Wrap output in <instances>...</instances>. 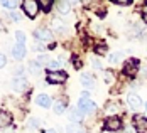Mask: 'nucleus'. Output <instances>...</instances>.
Wrapping results in <instances>:
<instances>
[{
  "label": "nucleus",
  "mask_w": 147,
  "mask_h": 133,
  "mask_svg": "<svg viewBox=\"0 0 147 133\" xmlns=\"http://www.w3.org/2000/svg\"><path fill=\"white\" fill-rule=\"evenodd\" d=\"M58 10L61 14H69L71 12V3L69 2H58Z\"/></svg>",
  "instance_id": "obj_14"
},
{
  "label": "nucleus",
  "mask_w": 147,
  "mask_h": 133,
  "mask_svg": "<svg viewBox=\"0 0 147 133\" xmlns=\"http://www.w3.org/2000/svg\"><path fill=\"white\" fill-rule=\"evenodd\" d=\"M134 125L137 133H147V118L142 115H135L134 116Z\"/></svg>",
  "instance_id": "obj_4"
},
{
  "label": "nucleus",
  "mask_w": 147,
  "mask_h": 133,
  "mask_svg": "<svg viewBox=\"0 0 147 133\" xmlns=\"http://www.w3.org/2000/svg\"><path fill=\"white\" fill-rule=\"evenodd\" d=\"M74 68H76V69H80V68H81V61L78 59V57H74Z\"/></svg>",
  "instance_id": "obj_29"
},
{
  "label": "nucleus",
  "mask_w": 147,
  "mask_h": 133,
  "mask_svg": "<svg viewBox=\"0 0 147 133\" xmlns=\"http://www.w3.org/2000/svg\"><path fill=\"white\" fill-rule=\"evenodd\" d=\"M146 111H147V106H146Z\"/></svg>",
  "instance_id": "obj_34"
},
{
  "label": "nucleus",
  "mask_w": 147,
  "mask_h": 133,
  "mask_svg": "<svg viewBox=\"0 0 147 133\" xmlns=\"http://www.w3.org/2000/svg\"><path fill=\"white\" fill-rule=\"evenodd\" d=\"M47 133H54V132H53V130H49V132H47Z\"/></svg>",
  "instance_id": "obj_33"
},
{
  "label": "nucleus",
  "mask_w": 147,
  "mask_h": 133,
  "mask_svg": "<svg viewBox=\"0 0 147 133\" xmlns=\"http://www.w3.org/2000/svg\"><path fill=\"white\" fill-rule=\"evenodd\" d=\"M12 56H14L15 59H24V56H26V45L15 44L12 47Z\"/></svg>",
  "instance_id": "obj_9"
},
{
  "label": "nucleus",
  "mask_w": 147,
  "mask_h": 133,
  "mask_svg": "<svg viewBox=\"0 0 147 133\" xmlns=\"http://www.w3.org/2000/svg\"><path fill=\"white\" fill-rule=\"evenodd\" d=\"M10 19H14V22H19V20H20V15L17 14V12H12V14H10Z\"/></svg>",
  "instance_id": "obj_26"
},
{
  "label": "nucleus",
  "mask_w": 147,
  "mask_h": 133,
  "mask_svg": "<svg viewBox=\"0 0 147 133\" xmlns=\"http://www.w3.org/2000/svg\"><path fill=\"white\" fill-rule=\"evenodd\" d=\"M36 103L39 106H42V108H49L51 106V98L47 94H37L36 96Z\"/></svg>",
  "instance_id": "obj_10"
},
{
  "label": "nucleus",
  "mask_w": 147,
  "mask_h": 133,
  "mask_svg": "<svg viewBox=\"0 0 147 133\" xmlns=\"http://www.w3.org/2000/svg\"><path fill=\"white\" fill-rule=\"evenodd\" d=\"M30 125H32V126H39V125H41V120H36V118H32L29 121Z\"/></svg>",
  "instance_id": "obj_28"
},
{
  "label": "nucleus",
  "mask_w": 147,
  "mask_h": 133,
  "mask_svg": "<svg viewBox=\"0 0 147 133\" xmlns=\"http://www.w3.org/2000/svg\"><path fill=\"white\" fill-rule=\"evenodd\" d=\"M144 22H146V24H147V7H146V9H144Z\"/></svg>",
  "instance_id": "obj_32"
},
{
  "label": "nucleus",
  "mask_w": 147,
  "mask_h": 133,
  "mask_svg": "<svg viewBox=\"0 0 147 133\" xmlns=\"http://www.w3.org/2000/svg\"><path fill=\"white\" fill-rule=\"evenodd\" d=\"M53 110H54V113H56V115H63V113L66 111V101H61V100L54 101Z\"/></svg>",
  "instance_id": "obj_13"
},
{
  "label": "nucleus",
  "mask_w": 147,
  "mask_h": 133,
  "mask_svg": "<svg viewBox=\"0 0 147 133\" xmlns=\"http://www.w3.org/2000/svg\"><path fill=\"white\" fill-rule=\"evenodd\" d=\"M12 88L15 91H19V93H22V91H26L27 89V79L26 78H20V76H17L12 79Z\"/></svg>",
  "instance_id": "obj_6"
},
{
  "label": "nucleus",
  "mask_w": 147,
  "mask_h": 133,
  "mask_svg": "<svg viewBox=\"0 0 147 133\" xmlns=\"http://www.w3.org/2000/svg\"><path fill=\"white\" fill-rule=\"evenodd\" d=\"M127 101H129V106L134 108V110H137V108H140V106H142V100H140L137 94H129Z\"/></svg>",
  "instance_id": "obj_11"
},
{
  "label": "nucleus",
  "mask_w": 147,
  "mask_h": 133,
  "mask_svg": "<svg viewBox=\"0 0 147 133\" xmlns=\"http://www.w3.org/2000/svg\"><path fill=\"white\" fill-rule=\"evenodd\" d=\"M81 84H83L85 88H91V86H93V78H91L88 73H83L81 74Z\"/></svg>",
  "instance_id": "obj_15"
},
{
  "label": "nucleus",
  "mask_w": 147,
  "mask_h": 133,
  "mask_svg": "<svg viewBox=\"0 0 147 133\" xmlns=\"http://www.w3.org/2000/svg\"><path fill=\"white\" fill-rule=\"evenodd\" d=\"M139 68V59H129L127 61V64H125V68H123V71H125V74H130L132 76L134 73H135V69Z\"/></svg>",
  "instance_id": "obj_8"
},
{
  "label": "nucleus",
  "mask_w": 147,
  "mask_h": 133,
  "mask_svg": "<svg viewBox=\"0 0 147 133\" xmlns=\"http://www.w3.org/2000/svg\"><path fill=\"white\" fill-rule=\"evenodd\" d=\"M105 81H107V83H112V81H113V76H112V73H107V74H105Z\"/></svg>",
  "instance_id": "obj_27"
},
{
  "label": "nucleus",
  "mask_w": 147,
  "mask_h": 133,
  "mask_svg": "<svg viewBox=\"0 0 147 133\" xmlns=\"http://www.w3.org/2000/svg\"><path fill=\"white\" fill-rule=\"evenodd\" d=\"M93 66H95L96 69H102V64H100V61H93Z\"/></svg>",
  "instance_id": "obj_31"
},
{
  "label": "nucleus",
  "mask_w": 147,
  "mask_h": 133,
  "mask_svg": "<svg viewBox=\"0 0 147 133\" xmlns=\"http://www.w3.org/2000/svg\"><path fill=\"white\" fill-rule=\"evenodd\" d=\"M5 62H7V59H5V56H3V54L0 52V69H2L3 66H5Z\"/></svg>",
  "instance_id": "obj_25"
},
{
  "label": "nucleus",
  "mask_w": 147,
  "mask_h": 133,
  "mask_svg": "<svg viewBox=\"0 0 147 133\" xmlns=\"http://www.w3.org/2000/svg\"><path fill=\"white\" fill-rule=\"evenodd\" d=\"M66 79H68V74L64 73V71H51V73L47 74V81L51 84H61Z\"/></svg>",
  "instance_id": "obj_2"
},
{
  "label": "nucleus",
  "mask_w": 147,
  "mask_h": 133,
  "mask_svg": "<svg viewBox=\"0 0 147 133\" xmlns=\"http://www.w3.org/2000/svg\"><path fill=\"white\" fill-rule=\"evenodd\" d=\"M12 121V116L7 113V111H3V113H0V128H3V126H7L9 123Z\"/></svg>",
  "instance_id": "obj_16"
},
{
  "label": "nucleus",
  "mask_w": 147,
  "mask_h": 133,
  "mask_svg": "<svg viewBox=\"0 0 147 133\" xmlns=\"http://www.w3.org/2000/svg\"><path fill=\"white\" fill-rule=\"evenodd\" d=\"M69 120L73 121V123H80L81 120H83V115H81V111L78 110V108H73V110H69Z\"/></svg>",
  "instance_id": "obj_12"
},
{
  "label": "nucleus",
  "mask_w": 147,
  "mask_h": 133,
  "mask_svg": "<svg viewBox=\"0 0 147 133\" xmlns=\"http://www.w3.org/2000/svg\"><path fill=\"white\" fill-rule=\"evenodd\" d=\"M15 41H17V44H22V45H26V34L24 32H15Z\"/></svg>",
  "instance_id": "obj_18"
},
{
  "label": "nucleus",
  "mask_w": 147,
  "mask_h": 133,
  "mask_svg": "<svg viewBox=\"0 0 147 133\" xmlns=\"http://www.w3.org/2000/svg\"><path fill=\"white\" fill-rule=\"evenodd\" d=\"M115 3H117V5H130L132 2H130V0H115Z\"/></svg>",
  "instance_id": "obj_24"
},
{
  "label": "nucleus",
  "mask_w": 147,
  "mask_h": 133,
  "mask_svg": "<svg viewBox=\"0 0 147 133\" xmlns=\"http://www.w3.org/2000/svg\"><path fill=\"white\" fill-rule=\"evenodd\" d=\"M76 108H78L81 113H90V111H93V110L96 108V104H95L93 100H90V98H80Z\"/></svg>",
  "instance_id": "obj_3"
},
{
  "label": "nucleus",
  "mask_w": 147,
  "mask_h": 133,
  "mask_svg": "<svg viewBox=\"0 0 147 133\" xmlns=\"http://www.w3.org/2000/svg\"><path fill=\"white\" fill-rule=\"evenodd\" d=\"M34 35H36V39H39V41H51L53 39V32L47 29H37L34 32Z\"/></svg>",
  "instance_id": "obj_7"
},
{
  "label": "nucleus",
  "mask_w": 147,
  "mask_h": 133,
  "mask_svg": "<svg viewBox=\"0 0 147 133\" xmlns=\"http://www.w3.org/2000/svg\"><path fill=\"white\" fill-rule=\"evenodd\" d=\"M95 51H96V54H107L108 47H107L105 44H100V45H96V49H95Z\"/></svg>",
  "instance_id": "obj_21"
},
{
  "label": "nucleus",
  "mask_w": 147,
  "mask_h": 133,
  "mask_svg": "<svg viewBox=\"0 0 147 133\" xmlns=\"http://www.w3.org/2000/svg\"><path fill=\"white\" fill-rule=\"evenodd\" d=\"M39 5H41L44 10H49V9L53 7V2H44V0H41V2H39Z\"/></svg>",
  "instance_id": "obj_22"
},
{
  "label": "nucleus",
  "mask_w": 147,
  "mask_h": 133,
  "mask_svg": "<svg viewBox=\"0 0 147 133\" xmlns=\"http://www.w3.org/2000/svg\"><path fill=\"white\" fill-rule=\"evenodd\" d=\"M2 5H3L5 9H14V7H15L14 2H2Z\"/></svg>",
  "instance_id": "obj_23"
},
{
  "label": "nucleus",
  "mask_w": 147,
  "mask_h": 133,
  "mask_svg": "<svg viewBox=\"0 0 147 133\" xmlns=\"http://www.w3.org/2000/svg\"><path fill=\"white\" fill-rule=\"evenodd\" d=\"M59 66H61V61H49V62H47V68H49L51 71L59 69Z\"/></svg>",
  "instance_id": "obj_20"
},
{
  "label": "nucleus",
  "mask_w": 147,
  "mask_h": 133,
  "mask_svg": "<svg viewBox=\"0 0 147 133\" xmlns=\"http://www.w3.org/2000/svg\"><path fill=\"white\" fill-rule=\"evenodd\" d=\"M122 57H123V52H113V54H110L108 61L110 62H118V61H122Z\"/></svg>",
  "instance_id": "obj_19"
},
{
  "label": "nucleus",
  "mask_w": 147,
  "mask_h": 133,
  "mask_svg": "<svg viewBox=\"0 0 147 133\" xmlns=\"http://www.w3.org/2000/svg\"><path fill=\"white\" fill-rule=\"evenodd\" d=\"M22 10L32 19V17H36L37 12H39V3L34 2V0H24L22 2Z\"/></svg>",
  "instance_id": "obj_1"
},
{
  "label": "nucleus",
  "mask_w": 147,
  "mask_h": 133,
  "mask_svg": "<svg viewBox=\"0 0 147 133\" xmlns=\"http://www.w3.org/2000/svg\"><path fill=\"white\" fill-rule=\"evenodd\" d=\"M49 62V57H47V54H41V56H37V59H36V64L41 68L42 64H47Z\"/></svg>",
  "instance_id": "obj_17"
},
{
  "label": "nucleus",
  "mask_w": 147,
  "mask_h": 133,
  "mask_svg": "<svg viewBox=\"0 0 147 133\" xmlns=\"http://www.w3.org/2000/svg\"><path fill=\"white\" fill-rule=\"evenodd\" d=\"M34 49H36V51H44L46 47L42 44H41V42H39V44H37V42H36V45H34Z\"/></svg>",
  "instance_id": "obj_30"
},
{
  "label": "nucleus",
  "mask_w": 147,
  "mask_h": 133,
  "mask_svg": "<svg viewBox=\"0 0 147 133\" xmlns=\"http://www.w3.org/2000/svg\"><path fill=\"white\" fill-rule=\"evenodd\" d=\"M146 35H147V34H146Z\"/></svg>",
  "instance_id": "obj_35"
},
{
  "label": "nucleus",
  "mask_w": 147,
  "mask_h": 133,
  "mask_svg": "<svg viewBox=\"0 0 147 133\" xmlns=\"http://www.w3.org/2000/svg\"><path fill=\"white\" fill-rule=\"evenodd\" d=\"M105 128L110 130V132H117V130L122 128V121L117 116H110V118L105 120Z\"/></svg>",
  "instance_id": "obj_5"
}]
</instances>
